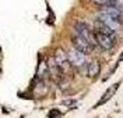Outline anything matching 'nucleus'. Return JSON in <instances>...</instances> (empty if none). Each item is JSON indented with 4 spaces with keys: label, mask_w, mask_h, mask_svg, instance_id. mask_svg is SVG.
I'll list each match as a JSON object with an SVG mask.
<instances>
[{
    "label": "nucleus",
    "mask_w": 123,
    "mask_h": 118,
    "mask_svg": "<svg viewBox=\"0 0 123 118\" xmlns=\"http://www.w3.org/2000/svg\"><path fill=\"white\" fill-rule=\"evenodd\" d=\"M74 33H77L78 36H81L83 39H85L90 46L94 47L97 45V40H95V36H94V32L90 29V26L87 25L85 22L83 21H78V22L74 24Z\"/></svg>",
    "instance_id": "obj_1"
},
{
    "label": "nucleus",
    "mask_w": 123,
    "mask_h": 118,
    "mask_svg": "<svg viewBox=\"0 0 123 118\" xmlns=\"http://www.w3.org/2000/svg\"><path fill=\"white\" fill-rule=\"evenodd\" d=\"M67 58H69L70 64L74 65V67H83L85 64V61H87V57H85L84 53L76 50L74 47L70 49L69 51H67Z\"/></svg>",
    "instance_id": "obj_2"
},
{
    "label": "nucleus",
    "mask_w": 123,
    "mask_h": 118,
    "mask_svg": "<svg viewBox=\"0 0 123 118\" xmlns=\"http://www.w3.org/2000/svg\"><path fill=\"white\" fill-rule=\"evenodd\" d=\"M94 36H95V40H97V45H99L104 50H111L115 46V38H111V36L99 33L97 31H94Z\"/></svg>",
    "instance_id": "obj_3"
},
{
    "label": "nucleus",
    "mask_w": 123,
    "mask_h": 118,
    "mask_svg": "<svg viewBox=\"0 0 123 118\" xmlns=\"http://www.w3.org/2000/svg\"><path fill=\"white\" fill-rule=\"evenodd\" d=\"M99 14H104V15H108L111 18H113L116 21H120L122 22V7L120 6H106V7H101Z\"/></svg>",
    "instance_id": "obj_4"
},
{
    "label": "nucleus",
    "mask_w": 123,
    "mask_h": 118,
    "mask_svg": "<svg viewBox=\"0 0 123 118\" xmlns=\"http://www.w3.org/2000/svg\"><path fill=\"white\" fill-rule=\"evenodd\" d=\"M71 40H73V46H74L76 50L81 51V53H84V54H88V53L91 51L92 47L90 46V43H88L85 39H83L81 36H78L77 33L73 35V39H71Z\"/></svg>",
    "instance_id": "obj_5"
},
{
    "label": "nucleus",
    "mask_w": 123,
    "mask_h": 118,
    "mask_svg": "<svg viewBox=\"0 0 123 118\" xmlns=\"http://www.w3.org/2000/svg\"><path fill=\"white\" fill-rule=\"evenodd\" d=\"M55 61H56V64L60 67V70L64 72V71H67L70 68V61H69V58H67V53H64L62 49H57L56 50V53H55Z\"/></svg>",
    "instance_id": "obj_6"
},
{
    "label": "nucleus",
    "mask_w": 123,
    "mask_h": 118,
    "mask_svg": "<svg viewBox=\"0 0 123 118\" xmlns=\"http://www.w3.org/2000/svg\"><path fill=\"white\" fill-rule=\"evenodd\" d=\"M98 21H101L102 24H105L108 28L112 29L113 32H117L122 28V22L120 21H116V20H113V18H111V17H108V15H104V14H99Z\"/></svg>",
    "instance_id": "obj_7"
},
{
    "label": "nucleus",
    "mask_w": 123,
    "mask_h": 118,
    "mask_svg": "<svg viewBox=\"0 0 123 118\" xmlns=\"http://www.w3.org/2000/svg\"><path fill=\"white\" fill-rule=\"evenodd\" d=\"M48 68H49L50 74L53 75L55 78H60V75H62V72H63V71H62L60 67L56 64V61H55L53 57H50V58H49V61H48Z\"/></svg>",
    "instance_id": "obj_8"
},
{
    "label": "nucleus",
    "mask_w": 123,
    "mask_h": 118,
    "mask_svg": "<svg viewBox=\"0 0 123 118\" xmlns=\"http://www.w3.org/2000/svg\"><path fill=\"white\" fill-rule=\"evenodd\" d=\"M95 31L99 32V33H104V35H108V36H111V38H115V32L112 31V29H109L105 24H102L101 21H95Z\"/></svg>",
    "instance_id": "obj_9"
},
{
    "label": "nucleus",
    "mask_w": 123,
    "mask_h": 118,
    "mask_svg": "<svg viewBox=\"0 0 123 118\" xmlns=\"http://www.w3.org/2000/svg\"><path fill=\"white\" fill-rule=\"evenodd\" d=\"M101 71V65L98 61H92V63L88 64V68H87V74L90 78H95Z\"/></svg>",
    "instance_id": "obj_10"
},
{
    "label": "nucleus",
    "mask_w": 123,
    "mask_h": 118,
    "mask_svg": "<svg viewBox=\"0 0 123 118\" xmlns=\"http://www.w3.org/2000/svg\"><path fill=\"white\" fill-rule=\"evenodd\" d=\"M119 83H120V82H117V83H115V85H113L112 87H109V89H108V90H106V93H105L104 96H102L104 99H101L99 102H98V104H97V107H98V106H101L102 103L108 102V100L111 99V96H112V94H113V93L116 92V89H117V86H119Z\"/></svg>",
    "instance_id": "obj_11"
},
{
    "label": "nucleus",
    "mask_w": 123,
    "mask_h": 118,
    "mask_svg": "<svg viewBox=\"0 0 123 118\" xmlns=\"http://www.w3.org/2000/svg\"><path fill=\"white\" fill-rule=\"evenodd\" d=\"M95 4H98L99 7H106V6H119L116 3V0H91Z\"/></svg>",
    "instance_id": "obj_12"
},
{
    "label": "nucleus",
    "mask_w": 123,
    "mask_h": 118,
    "mask_svg": "<svg viewBox=\"0 0 123 118\" xmlns=\"http://www.w3.org/2000/svg\"><path fill=\"white\" fill-rule=\"evenodd\" d=\"M76 100H74V99H66V100H63V102H62V104H63V106H73V104H76Z\"/></svg>",
    "instance_id": "obj_13"
},
{
    "label": "nucleus",
    "mask_w": 123,
    "mask_h": 118,
    "mask_svg": "<svg viewBox=\"0 0 123 118\" xmlns=\"http://www.w3.org/2000/svg\"><path fill=\"white\" fill-rule=\"evenodd\" d=\"M59 115H60V113H59V111H50V113H49V117H59Z\"/></svg>",
    "instance_id": "obj_14"
}]
</instances>
